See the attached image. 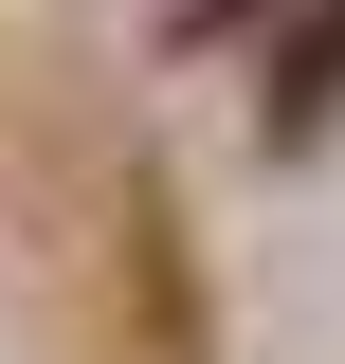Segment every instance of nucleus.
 <instances>
[{"mask_svg":"<svg viewBox=\"0 0 345 364\" xmlns=\"http://www.w3.org/2000/svg\"><path fill=\"white\" fill-rule=\"evenodd\" d=\"M327 91H345V18H309L291 37V109H327Z\"/></svg>","mask_w":345,"mask_h":364,"instance_id":"1","label":"nucleus"},{"mask_svg":"<svg viewBox=\"0 0 345 364\" xmlns=\"http://www.w3.org/2000/svg\"><path fill=\"white\" fill-rule=\"evenodd\" d=\"M182 18H200V37H218V18H236V0H182Z\"/></svg>","mask_w":345,"mask_h":364,"instance_id":"2","label":"nucleus"}]
</instances>
